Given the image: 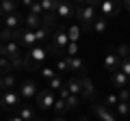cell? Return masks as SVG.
<instances>
[{"label": "cell", "instance_id": "cell-46", "mask_svg": "<svg viewBox=\"0 0 130 121\" xmlns=\"http://www.w3.org/2000/svg\"><path fill=\"white\" fill-rule=\"evenodd\" d=\"M52 121H67V119H63V117H54Z\"/></svg>", "mask_w": 130, "mask_h": 121}, {"label": "cell", "instance_id": "cell-13", "mask_svg": "<svg viewBox=\"0 0 130 121\" xmlns=\"http://www.w3.org/2000/svg\"><path fill=\"white\" fill-rule=\"evenodd\" d=\"M18 43H20L22 48H26V50L35 48V46H37V35H35V30H28V28H24V33H22V37H20Z\"/></svg>", "mask_w": 130, "mask_h": 121}, {"label": "cell", "instance_id": "cell-10", "mask_svg": "<svg viewBox=\"0 0 130 121\" xmlns=\"http://www.w3.org/2000/svg\"><path fill=\"white\" fill-rule=\"evenodd\" d=\"M80 87H83V95H80V97L83 99H89V102H93V99H95V84H93V80L89 78V76H83V78H80Z\"/></svg>", "mask_w": 130, "mask_h": 121}, {"label": "cell", "instance_id": "cell-9", "mask_svg": "<svg viewBox=\"0 0 130 121\" xmlns=\"http://www.w3.org/2000/svg\"><path fill=\"white\" fill-rule=\"evenodd\" d=\"M0 104H2L5 110H9V108H18L20 104H22V97H20L15 91H5V93L0 95Z\"/></svg>", "mask_w": 130, "mask_h": 121}, {"label": "cell", "instance_id": "cell-32", "mask_svg": "<svg viewBox=\"0 0 130 121\" xmlns=\"http://www.w3.org/2000/svg\"><path fill=\"white\" fill-rule=\"evenodd\" d=\"M65 104H67V108H76L80 104V95H67V97H65Z\"/></svg>", "mask_w": 130, "mask_h": 121}, {"label": "cell", "instance_id": "cell-48", "mask_svg": "<svg viewBox=\"0 0 130 121\" xmlns=\"http://www.w3.org/2000/svg\"><path fill=\"white\" fill-rule=\"evenodd\" d=\"M78 121H89V119H87V117H80V119H78Z\"/></svg>", "mask_w": 130, "mask_h": 121}, {"label": "cell", "instance_id": "cell-26", "mask_svg": "<svg viewBox=\"0 0 130 121\" xmlns=\"http://www.w3.org/2000/svg\"><path fill=\"white\" fill-rule=\"evenodd\" d=\"M63 87H65V84H63V78H61V74H56L52 80H48V89H50V91H61Z\"/></svg>", "mask_w": 130, "mask_h": 121}, {"label": "cell", "instance_id": "cell-38", "mask_svg": "<svg viewBox=\"0 0 130 121\" xmlns=\"http://www.w3.org/2000/svg\"><path fill=\"white\" fill-rule=\"evenodd\" d=\"M30 13L39 15V17H41V15H43V9H41V2H39V0H35V2H32V5H30Z\"/></svg>", "mask_w": 130, "mask_h": 121}, {"label": "cell", "instance_id": "cell-25", "mask_svg": "<svg viewBox=\"0 0 130 121\" xmlns=\"http://www.w3.org/2000/svg\"><path fill=\"white\" fill-rule=\"evenodd\" d=\"M67 37H70V41H80V37H83V28L80 26H70L67 28Z\"/></svg>", "mask_w": 130, "mask_h": 121}, {"label": "cell", "instance_id": "cell-31", "mask_svg": "<svg viewBox=\"0 0 130 121\" xmlns=\"http://www.w3.org/2000/svg\"><path fill=\"white\" fill-rule=\"evenodd\" d=\"M52 108H54V112H56V115H63L65 110H70V108H67V104H65V99H61V97L54 102V106H52Z\"/></svg>", "mask_w": 130, "mask_h": 121}, {"label": "cell", "instance_id": "cell-19", "mask_svg": "<svg viewBox=\"0 0 130 121\" xmlns=\"http://www.w3.org/2000/svg\"><path fill=\"white\" fill-rule=\"evenodd\" d=\"M24 26H26L28 30H37V28L41 26V17H39V15H35V13L24 15Z\"/></svg>", "mask_w": 130, "mask_h": 121}, {"label": "cell", "instance_id": "cell-22", "mask_svg": "<svg viewBox=\"0 0 130 121\" xmlns=\"http://www.w3.org/2000/svg\"><path fill=\"white\" fill-rule=\"evenodd\" d=\"M18 5H20V0H0V7L5 11V15L15 13V11H18Z\"/></svg>", "mask_w": 130, "mask_h": 121}, {"label": "cell", "instance_id": "cell-15", "mask_svg": "<svg viewBox=\"0 0 130 121\" xmlns=\"http://www.w3.org/2000/svg\"><path fill=\"white\" fill-rule=\"evenodd\" d=\"M18 87V78L15 74H2L0 76V91L5 93V91H15Z\"/></svg>", "mask_w": 130, "mask_h": 121}, {"label": "cell", "instance_id": "cell-23", "mask_svg": "<svg viewBox=\"0 0 130 121\" xmlns=\"http://www.w3.org/2000/svg\"><path fill=\"white\" fill-rule=\"evenodd\" d=\"M52 30H54V28H48V26H39L37 30H35V35H37V43H43V41H46V39H48V37L52 35Z\"/></svg>", "mask_w": 130, "mask_h": 121}, {"label": "cell", "instance_id": "cell-1", "mask_svg": "<svg viewBox=\"0 0 130 121\" xmlns=\"http://www.w3.org/2000/svg\"><path fill=\"white\" fill-rule=\"evenodd\" d=\"M0 56H2V58H9L11 63L15 65V71L24 69L22 46H20L18 41H11V43H0Z\"/></svg>", "mask_w": 130, "mask_h": 121}, {"label": "cell", "instance_id": "cell-30", "mask_svg": "<svg viewBox=\"0 0 130 121\" xmlns=\"http://www.w3.org/2000/svg\"><path fill=\"white\" fill-rule=\"evenodd\" d=\"M54 24H56V15H54V13H43V15H41V26L54 28Z\"/></svg>", "mask_w": 130, "mask_h": 121}, {"label": "cell", "instance_id": "cell-42", "mask_svg": "<svg viewBox=\"0 0 130 121\" xmlns=\"http://www.w3.org/2000/svg\"><path fill=\"white\" fill-rule=\"evenodd\" d=\"M67 95H70V91H67V87H63V89L59 91V97H61V99H65Z\"/></svg>", "mask_w": 130, "mask_h": 121}, {"label": "cell", "instance_id": "cell-41", "mask_svg": "<svg viewBox=\"0 0 130 121\" xmlns=\"http://www.w3.org/2000/svg\"><path fill=\"white\" fill-rule=\"evenodd\" d=\"M76 7H85V5H95V7H100V0H72Z\"/></svg>", "mask_w": 130, "mask_h": 121}, {"label": "cell", "instance_id": "cell-8", "mask_svg": "<svg viewBox=\"0 0 130 121\" xmlns=\"http://www.w3.org/2000/svg\"><path fill=\"white\" fill-rule=\"evenodd\" d=\"M74 13H76V5L72 2V0H59V5H56V11H54V15L56 17H74Z\"/></svg>", "mask_w": 130, "mask_h": 121}, {"label": "cell", "instance_id": "cell-11", "mask_svg": "<svg viewBox=\"0 0 130 121\" xmlns=\"http://www.w3.org/2000/svg\"><path fill=\"white\" fill-rule=\"evenodd\" d=\"M93 115L100 121H117V115L108 106H104V104H93Z\"/></svg>", "mask_w": 130, "mask_h": 121}, {"label": "cell", "instance_id": "cell-43", "mask_svg": "<svg viewBox=\"0 0 130 121\" xmlns=\"http://www.w3.org/2000/svg\"><path fill=\"white\" fill-rule=\"evenodd\" d=\"M121 7H124V9L130 13V0H121Z\"/></svg>", "mask_w": 130, "mask_h": 121}, {"label": "cell", "instance_id": "cell-27", "mask_svg": "<svg viewBox=\"0 0 130 121\" xmlns=\"http://www.w3.org/2000/svg\"><path fill=\"white\" fill-rule=\"evenodd\" d=\"M115 115H119V117H130V102H117V106H115Z\"/></svg>", "mask_w": 130, "mask_h": 121}, {"label": "cell", "instance_id": "cell-17", "mask_svg": "<svg viewBox=\"0 0 130 121\" xmlns=\"http://www.w3.org/2000/svg\"><path fill=\"white\" fill-rule=\"evenodd\" d=\"M119 63H121V58H119V56L115 54V50H111V52H108L106 56H104V69H108L111 74H113V71H117V69H119Z\"/></svg>", "mask_w": 130, "mask_h": 121}, {"label": "cell", "instance_id": "cell-35", "mask_svg": "<svg viewBox=\"0 0 130 121\" xmlns=\"http://www.w3.org/2000/svg\"><path fill=\"white\" fill-rule=\"evenodd\" d=\"M39 74H41L46 80H52V78L56 76V69H52V67H41V69H39Z\"/></svg>", "mask_w": 130, "mask_h": 121}, {"label": "cell", "instance_id": "cell-28", "mask_svg": "<svg viewBox=\"0 0 130 121\" xmlns=\"http://www.w3.org/2000/svg\"><path fill=\"white\" fill-rule=\"evenodd\" d=\"M39 2H41L43 13H54V11H56V5H59V0H39Z\"/></svg>", "mask_w": 130, "mask_h": 121}, {"label": "cell", "instance_id": "cell-40", "mask_svg": "<svg viewBox=\"0 0 130 121\" xmlns=\"http://www.w3.org/2000/svg\"><path fill=\"white\" fill-rule=\"evenodd\" d=\"M119 102H130V87L128 89H119Z\"/></svg>", "mask_w": 130, "mask_h": 121}, {"label": "cell", "instance_id": "cell-14", "mask_svg": "<svg viewBox=\"0 0 130 121\" xmlns=\"http://www.w3.org/2000/svg\"><path fill=\"white\" fill-rule=\"evenodd\" d=\"M2 24H5V28H22V24H24V15L22 13H9V15H5V19H2Z\"/></svg>", "mask_w": 130, "mask_h": 121}, {"label": "cell", "instance_id": "cell-49", "mask_svg": "<svg viewBox=\"0 0 130 121\" xmlns=\"http://www.w3.org/2000/svg\"><path fill=\"white\" fill-rule=\"evenodd\" d=\"M32 121H43V119H39V117H37V119H32Z\"/></svg>", "mask_w": 130, "mask_h": 121}, {"label": "cell", "instance_id": "cell-47", "mask_svg": "<svg viewBox=\"0 0 130 121\" xmlns=\"http://www.w3.org/2000/svg\"><path fill=\"white\" fill-rule=\"evenodd\" d=\"M0 19H5V11H2V7H0Z\"/></svg>", "mask_w": 130, "mask_h": 121}, {"label": "cell", "instance_id": "cell-4", "mask_svg": "<svg viewBox=\"0 0 130 121\" xmlns=\"http://www.w3.org/2000/svg\"><path fill=\"white\" fill-rule=\"evenodd\" d=\"M67 43H70L67 30H56V33L52 35V43H50V48H48V52L54 54V56H59V54H63V52H65Z\"/></svg>", "mask_w": 130, "mask_h": 121}, {"label": "cell", "instance_id": "cell-3", "mask_svg": "<svg viewBox=\"0 0 130 121\" xmlns=\"http://www.w3.org/2000/svg\"><path fill=\"white\" fill-rule=\"evenodd\" d=\"M74 17H78V22L83 24V30H89L93 26L98 17H100V11H98L95 5H85V7H76Z\"/></svg>", "mask_w": 130, "mask_h": 121}, {"label": "cell", "instance_id": "cell-45", "mask_svg": "<svg viewBox=\"0 0 130 121\" xmlns=\"http://www.w3.org/2000/svg\"><path fill=\"white\" fill-rule=\"evenodd\" d=\"M7 121H24V119H22L20 115H15V117H11V119H7Z\"/></svg>", "mask_w": 130, "mask_h": 121}, {"label": "cell", "instance_id": "cell-36", "mask_svg": "<svg viewBox=\"0 0 130 121\" xmlns=\"http://www.w3.org/2000/svg\"><path fill=\"white\" fill-rule=\"evenodd\" d=\"M115 54L119 56V58H126V56L130 54V46H126V43H121V46H119V48L115 50Z\"/></svg>", "mask_w": 130, "mask_h": 121}, {"label": "cell", "instance_id": "cell-33", "mask_svg": "<svg viewBox=\"0 0 130 121\" xmlns=\"http://www.w3.org/2000/svg\"><path fill=\"white\" fill-rule=\"evenodd\" d=\"M119 71H124V74L130 78V54L126 56V58H121V63H119Z\"/></svg>", "mask_w": 130, "mask_h": 121}, {"label": "cell", "instance_id": "cell-24", "mask_svg": "<svg viewBox=\"0 0 130 121\" xmlns=\"http://www.w3.org/2000/svg\"><path fill=\"white\" fill-rule=\"evenodd\" d=\"M13 71H15V65L9 58H2V56H0V76L2 74H13Z\"/></svg>", "mask_w": 130, "mask_h": 121}, {"label": "cell", "instance_id": "cell-5", "mask_svg": "<svg viewBox=\"0 0 130 121\" xmlns=\"http://www.w3.org/2000/svg\"><path fill=\"white\" fill-rule=\"evenodd\" d=\"M119 9H121V0H102V2H100V7H98L100 17H104V19L113 17Z\"/></svg>", "mask_w": 130, "mask_h": 121}, {"label": "cell", "instance_id": "cell-20", "mask_svg": "<svg viewBox=\"0 0 130 121\" xmlns=\"http://www.w3.org/2000/svg\"><path fill=\"white\" fill-rule=\"evenodd\" d=\"M67 67H70V71H83L85 69V63L83 58H78V56H67Z\"/></svg>", "mask_w": 130, "mask_h": 121}, {"label": "cell", "instance_id": "cell-21", "mask_svg": "<svg viewBox=\"0 0 130 121\" xmlns=\"http://www.w3.org/2000/svg\"><path fill=\"white\" fill-rule=\"evenodd\" d=\"M65 87H67V91H70L72 95H83V87H80V78H70Z\"/></svg>", "mask_w": 130, "mask_h": 121}, {"label": "cell", "instance_id": "cell-18", "mask_svg": "<svg viewBox=\"0 0 130 121\" xmlns=\"http://www.w3.org/2000/svg\"><path fill=\"white\" fill-rule=\"evenodd\" d=\"M18 115L22 117L24 121H32V119H37V115H35V108L28 106V104H20V106H18Z\"/></svg>", "mask_w": 130, "mask_h": 121}, {"label": "cell", "instance_id": "cell-34", "mask_svg": "<svg viewBox=\"0 0 130 121\" xmlns=\"http://www.w3.org/2000/svg\"><path fill=\"white\" fill-rule=\"evenodd\" d=\"M117 102H119V97H117L115 93H111V95H106V97H104V106H108V108H115Z\"/></svg>", "mask_w": 130, "mask_h": 121}, {"label": "cell", "instance_id": "cell-16", "mask_svg": "<svg viewBox=\"0 0 130 121\" xmlns=\"http://www.w3.org/2000/svg\"><path fill=\"white\" fill-rule=\"evenodd\" d=\"M111 82H113V87H117V89H128L130 87V78L119 69L111 74Z\"/></svg>", "mask_w": 130, "mask_h": 121}, {"label": "cell", "instance_id": "cell-7", "mask_svg": "<svg viewBox=\"0 0 130 121\" xmlns=\"http://www.w3.org/2000/svg\"><path fill=\"white\" fill-rule=\"evenodd\" d=\"M37 106L41 108V110H48V108H52L54 106V102H56V97H54V91H50V89H39V93H37Z\"/></svg>", "mask_w": 130, "mask_h": 121}, {"label": "cell", "instance_id": "cell-44", "mask_svg": "<svg viewBox=\"0 0 130 121\" xmlns=\"http://www.w3.org/2000/svg\"><path fill=\"white\" fill-rule=\"evenodd\" d=\"M32 2H35V0H20V5H24V7H28V9H30V5Z\"/></svg>", "mask_w": 130, "mask_h": 121}, {"label": "cell", "instance_id": "cell-12", "mask_svg": "<svg viewBox=\"0 0 130 121\" xmlns=\"http://www.w3.org/2000/svg\"><path fill=\"white\" fill-rule=\"evenodd\" d=\"M24 28H2L0 30V43H11V41H20V37H22Z\"/></svg>", "mask_w": 130, "mask_h": 121}, {"label": "cell", "instance_id": "cell-29", "mask_svg": "<svg viewBox=\"0 0 130 121\" xmlns=\"http://www.w3.org/2000/svg\"><path fill=\"white\" fill-rule=\"evenodd\" d=\"M93 30L95 33H106V28H108V19H104V17H98L95 22H93Z\"/></svg>", "mask_w": 130, "mask_h": 121}, {"label": "cell", "instance_id": "cell-6", "mask_svg": "<svg viewBox=\"0 0 130 121\" xmlns=\"http://www.w3.org/2000/svg\"><path fill=\"white\" fill-rule=\"evenodd\" d=\"M37 93H39V87H37V82L35 80H24L22 84L18 87V95L22 99H32V97H37Z\"/></svg>", "mask_w": 130, "mask_h": 121}, {"label": "cell", "instance_id": "cell-39", "mask_svg": "<svg viewBox=\"0 0 130 121\" xmlns=\"http://www.w3.org/2000/svg\"><path fill=\"white\" fill-rule=\"evenodd\" d=\"M61 71H70L67 61H65V58H59V61H56V74H61Z\"/></svg>", "mask_w": 130, "mask_h": 121}, {"label": "cell", "instance_id": "cell-37", "mask_svg": "<svg viewBox=\"0 0 130 121\" xmlns=\"http://www.w3.org/2000/svg\"><path fill=\"white\" fill-rule=\"evenodd\" d=\"M65 52H67V56H76V54H78V43L70 41V43H67V48H65Z\"/></svg>", "mask_w": 130, "mask_h": 121}, {"label": "cell", "instance_id": "cell-2", "mask_svg": "<svg viewBox=\"0 0 130 121\" xmlns=\"http://www.w3.org/2000/svg\"><path fill=\"white\" fill-rule=\"evenodd\" d=\"M48 54H50V52H48L41 43H37V46L30 48V50L26 52V56H24V69H41Z\"/></svg>", "mask_w": 130, "mask_h": 121}]
</instances>
